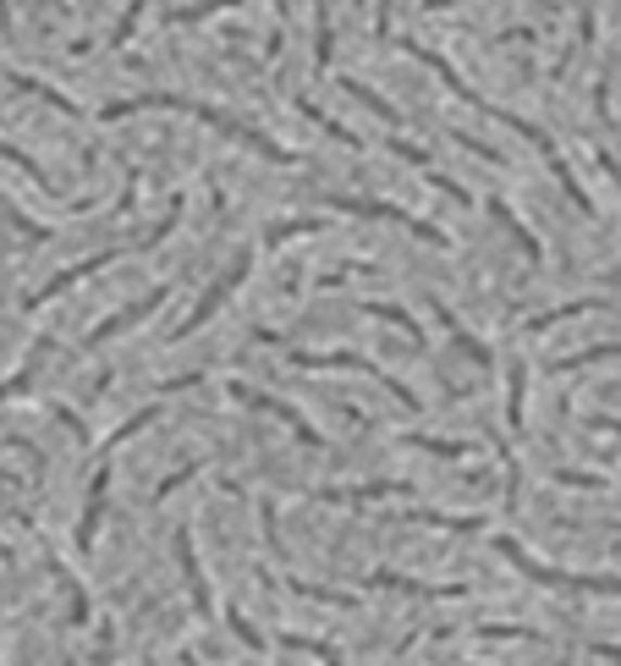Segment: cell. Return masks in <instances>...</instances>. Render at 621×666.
Here are the masks:
<instances>
[{
  "mask_svg": "<svg viewBox=\"0 0 621 666\" xmlns=\"http://www.w3.org/2000/svg\"><path fill=\"white\" fill-rule=\"evenodd\" d=\"M495 551L517 567V573H528L534 585H550V590H572V595H616L621 601V578H594V573H561V567H550V562H534L511 535H500L495 540Z\"/></svg>",
  "mask_w": 621,
  "mask_h": 666,
  "instance_id": "cell-1",
  "label": "cell"
},
{
  "mask_svg": "<svg viewBox=\"0 0 621 666\" xmlns=\"http://www.w3.org/2000/svg\"><path fill=\"white\" fill-rule=\"evenodd\" d=\"M226 397H237V402H248V407H258V413H270V419H281L287 430H292V441L297 447H314V452H325V436L303 419V413L287 402V397H276V391H264V386H253V380H237V375H226Z\"/></svg>",
  "mask_w": 621,
  "mask_h": 666,
  "instance_id": "cell-2",
  "label": "cell"
},
{
  "mask_svg": "<svg viewBox=\"0 0 621 666\" xmlns=\"http://www.w3.org/2000/svg\"><path fill=\"white\" fill-rule=\"evenodd\" d=\"M413 485L402 479H375V485H330V490H314L319 507H364V502H385V495H407Z\"/></svg>",
  "mask_w": 621,
  "mask_h": 666,
  "instance_id": "cell-3",
  "label": "cell"
},
{
  "mask_svg": "<svg viewBox=\"0 0 621 666\" xmlns=\"http://www.w3.org/2000/svg\"><path fill=\"white\" fill-rule=\"evenodd\" d=\"M369 590H396V595H413V601H462L468 585H423V578H402V573H369L364 578Z\"/></svg>",
  "mask_w": 621,
  "mask_h": 666,
  "instance_id": "cell-4",
  "label": "cell"
},
{
  "mask_svg": "<svg viewBox=\"0 0 621 666\" xmlns=\"http://www.w3.org/2000/svg\"><path fill=\"white\" fill-rule=\"evenodd\" d=\"M105 490H111V463L94 468L88 479V502H83V518H77V545L94 551V535H100V518H105Z\"/></svg>",
  "mask_w": 621,
  "mask_h": 666,
  "instance_id": "cell-5",
  "label": "cell"
},
{
  "mask_svg": "<svg viewBox=\"0 0 621 666\" xmlns=\"http://www.w3.org/2000/svg\"><path fill=\"white\" fill-rule=\"evenodd\" d=\"M176 562H182L193 612H199V617H215V601H210V585H204V567H199V551H193V535H188V529H176Z\"/></svg>",
  "mask_w": 621,
  "mask_h": 666,
  "instance_id": "cell-6",
  "label": "cell"
},
{
  "mask_svg": "<svg viewBox=\"0 0 621 666\" xmlns=\"http://www.w3.org/2000/svg\"><path fill=\"white\" fill-rule=\"evenodd\" d=\"M50 578H55V585L66 590V606H72V623H88V595H83V585H77V578H72V573H66V567H61L55 556H50Z\"/></svg>",
  "mask_w": 621,
  "mask_h": 666,
  "instance_id": "cell-7",
  "label": "cell"
},
{
  "mask_svg": "<svg viewBox=\"0 0 621 666\" xmlns=\"http://www.w3.org/2000/svg\"><path fill=\"white\" fill-rule=\"evenodd\" d=\"M407 447H423V452H434V457H473V441H440V436H423V430H413V436H402Z\"/></svg>",
  "mask_w": 621,
  "mask_h": 666,
  "instance_id": "cell-8",
  "label": "cell"
},
{
  "mask_svg": "<svg viewBox=\"0 0 621 666\" xmlns=\"http://www.w3.org/2000/svg\"><path fill=\"white\" fill-rule=\"evenodd\" d=\"M407 518H413V524H429V529H452V535H473V529H484V518H457V513H423V507H413Z\"/></svg>",
  "mask_w": 621,
  "mask_h": 666,
  "instance_id": "cell-9",
  "label": "cell"
},
{
  "mask_svg": "<svg viewBox=\"0 0 621 666\" xmlns=\"http://www.w3.org/2000/svg\"><path fill=\"white\" fill-rule=\"evenodd\" d=\"M281 644H287V650H297V655H314V661H325V666H346V661L335 655V644H325V639H303V633H281Z\"/></svg>",
  "mask_w": 621,
  "mask_h": 666,
  "instance_id": "cell-10",
  "label": "cell"
},
{
  "mask_svg": "<svg viewBox=\"0 0 621 666\" xmlns=\"http://www.w3.org/2000/svg\"><path fill=\"white\" fill-rule=\"evenodd\" d=\"M204 468H210V463H204V457H193V463H182L176 474H165V485H154V502H165L170 490H182V485H188V479H199Z\"/></svg>",
  "mask_w": 621,
  "mask_h": 666,
  "instance_id": "cell-11",
  "label": "cell"
},
{
  "mask_svg": "<svg viewBox=\"0 0 621 666\" xmlns=\"http://www.w3.org/2000/svg\"><path fill=\"white\" fill-rule=\"evenodd\" d=\"M258 529H264V545H270V556L287 567V545H281V535H276V507H270V502L258 507Z\"/></svg>",
  "mask_w": 621,
  "mask_h": 666,
  "instance_id": "cell-12",
  "label": "cell"
},
{
  "mask_svg": "<svg viewBox=\"0 0 621 666\" xmlns=\"http://www.w3.org/2000/svg\"><path fill=\"white\" fill-rule=\"evenodd\" d=\"M226 623H231V633H237V639H242L248 650H270V639H264V633H258V628H253V623H248L242 612H226Z\"/></svg>",
  "mask_w": 621,
  "mask_h": 666,
  "instance_id": "cell-13",
  "label": "cell"
},
{
  "mask_svg": "<svg viewBox=\"0 0 621 666\" xmlns=\"http://www.w3.org/2000/svg\"><path fill=\"white\" fill-rule=\"evenodd\" d=\"M550 479H556V485H572V490H605L599 474H578V468H556Z\"/></svg>",
  "mask_w": 621,
  "mask_h": 666,
  "instance_id": "cell-14",
  "label": "cell"
},
{
  "mask_svg": "<svg viewBox=\"0 0 621 666\" xmlns=\"http://www.w3.org/2000/svg\"><path fill=\"white\" fill-rule=\"evenodd\" d=\"M111 650H116V628L105 623V628H100V661H94V666H111Z\"/></svg>",
  "mask_w": 621,
  "mask_h": 666,
  "instance_id": "cell-15",
  "label": "cell"
},
{
  "mask_svg": "<svg viewBox=\"0 0 621 666\" xmlns=\"http://www.w3.org/2000/svg\"><path fill=\"white\" fill-rule=\"evenodd\" d=\"M588 650H594L599 661H616V666H621V644H588Z\"/></svg>",
  "mask_w": 621,
  "mask_h": 666,
  "instance_id": "cell-16",
  "label": "cell"
},
{
  "mask_svg": "<svg viewBox=\"0 0 621 666\" xmlns=\"http://www.w3.org/2000/svg\"><path fill=\"white\" fill-rule=\"evenodd\" d=\"M182 666H199V655H182Z\"/></svg>",
  "mask_w": 621,
  "mask_h": 666,
  "instance_id": "cell-17",
  "label": "cell"
},
{
  "mask_svg": "<svg viewBox=\"0 0 621 666\" xmlns=\"http://www.w3.org/2000/svg\"><path fill=\"white\" fill-rule=\"evenodd\" d=\"M0 562H12V551H7V545H0Z\"/></svg>",
  "mask_w": 621,
  "mask_h": 666,
  "instance_id": "cell-18",
  "label": "cell"
}]
</instances>
